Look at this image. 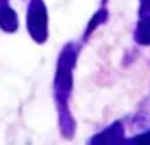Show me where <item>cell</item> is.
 <instances>
[]
</instances>
